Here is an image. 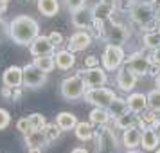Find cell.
<instances>
[{"label": "cell", "mask_w": 160, "mask_h": 153, "mask_svg": "<svg viewBox=\"0 0 160 153\" xmlns=\"http://www.w3.org/2000/svg\"><path fill=\"white\" fill-rule=\"evenodd\" d=\"M106 110H108V114H110L112 119H117L119 115H122L124 112H128V103H126L124 97H119V95H117Z\"/></svg>", "instance_id": "cell-27"}, {"label": "cell", "mask_w": 160, "mask_h": 153, "mask_svg": "<svg viewBox=\"0 0 160 153\" xmlns=\"http://www.w3.org/2000/svg\"><path fill=\"white\" fill-rule=\"evenodd\" d=\"M151 126L157 130V133H158V137H160V119H155V121L151 123Z\"/></svg>", "instance_id": "cell-42"}, {"label": "cell", "mask_w": 160, "mask_h": 153, "mask_svg": "<svg viewBox=\"0 0 160 153\" xmlns=\"http://www.w3.org/2000/svg\"><path fill=\"white\" fill-rule=\"evenodd\" d=\"M49 38H51V42L54 45H61L63 43V36H61L59 33H56V31H52L51 34H49Z\"/></svg>", "instance_id": "cell-39"}, {"label": "cell", "mask_w": 160, "mask_h": 153, "mask_svg": "<svg viewBox=\"0 0 160 153\" xmlns=\"http://www.w3.org/2000/svg\"><path fill=\"white\" fill-rule=\"evenodd\" d=\"M95 140V153H117L119 151V142H117L115 133L108 126H99V130L94 133Z\"/></svg>", "instance_id": "cell-4"}, {"label": "cell", "mask_w": 160, "mask_h": 153, "mask_svg": "<svg viewBox=\"0 0 160 153\" xmlns=\"http://www.w3.org/2000/svg\"><path fill=\"white\" fill-rule=\"evenodd\" d=\"M9 36V23L0 16V42L4 40V38H8Z\"/></svg>", "instance_id": "cell-37"}, {"label": "cell", "mask_w": 160, "mask_h": 153, "mask_svg": "<svg viewBox=\"0 0 160 153\" xmlns=\"http://www.w3.org/2000/svg\"><path fill=\"white\" fill-rule=\"evenodd\" d=\"M27 153H42V148H38V146H31V148H27Z\"/></svg>", "instance_id": "cell-43"}, {"label": "cell", "mask_w": 160, "mask_h": 153, "mask_svg": "<svg viewBox=\"0 0 160 153\" xmlns=\"http://www.w3.org/2000/svg\"><path fill=\"white\" fill-rule=\"evenodd\" d=\"M117 97V94L112 88L106 87H95V88H87V92L83 95V99L94 106H101V108H108L112 101Z\"/></svg>", "instance_id": "cell-5"}, {"label": "cell", "mask_w": 160, "mask_h": 153, "mask_svg": "<svg viewBox=\"0 0 160 153\" xmlns=\"http://www.w3.org/2000/svg\"><path fill=\"white\" fill-rule=\"evenodd\" d=\"M146 95H148V108L153 110L155 114H160V88H153Z\"/></svg>", "instance_id": "cell-30"}, {"label": "cell", "mask_w": 160, "mask_h": 153, "mask_svg": "<svg viewBox=\"0 0 160 153\" xmlns=\"http://www.w3.org/2000/svg\"><path fill=\"white\" fill-rule=\"evenodd\" d=\"M70 153H90V151H88L87 148H83V146H78V148H74Z\"/></svg>", "instance_id": "cell-41"}, {"label": "cell", "mask_w": 160, "mask_h": 153, "mask_svg": "<svg viewBox=\"0 0 160 153\" xmlns=\"http://www.w3.org/2000/svg\"><path fill=\"white\" fill-rule=\"evenodd\" d=\"M110 114L106 108H101V106H94V110L90 112V123L94 126H106L110 123Z\"/></svg>", "instance_id": "cell-24"}, {"label": "cell", "mask_w": 160, "mask_h": 153, "mask_svg": "<svg viewBox=\"0 0 160 153\" xmlns=\"http://www.w3.org/2000/svg\"><path fill=\"white\" fill-rule=\"evenodd\" d=\"M23 69V85L27 88H40L47 83V72H43L34 63L22 67Z\"/></svg>", "instance_id": "cell-8"}, {"label": "cell", "mask_w": 160, "mask_h": 153, "mask_svg": "<svg viewBox=\"0 0 160 153\" xmlns=\"http://www.w3.org/2000/svg\"><path fill=\"white\" fill-rule=\"evenodd\" d=\"M85 67H99V58L97 56H88L85 59Z\"/></svg>", "instance_id": "cell-40"}, {"label": "cell", "mask_w": 160, "mask_h": 153, "mask_svg": "<svg viewBox=\"0 0 160 153\" xmlns=\"http://www.w3.org/2000/svg\"><path fill=\"white\" fill-rule=\"evenodd\" d=\"M137 78H138L137 74L124 65V67H119V69H117L115 83L122 92H133V88L137 85Z\"/></svg>", "instance_id": "cell-10"}, {"label": "cell", "mask_w": 160, "mask_h": 153, "mask_svg": "<svg viewBox=\"0 0 160 153\" xmlns=\"http://www.w3.org/2000/svg\"><path fill=\"white\" fill-rule=\"evenodd\" d=\"M126 103H128V110L135 114H142L144 110H148V95L142 92H130Z\"/></svg>", "instance_id": "cell-18"}, {"label": "cell", "mask_w": 160, "mask_h": 153, "mask_svg": "<svg viewBox=\"0 0 160 153\" xmlns=\"http://www.w3.org/2000/svg\"><path fill=\"white\" fill-rule=\"evenodd\" d=\"M40 34V25L32 16L20 15L9 22V38L16 45H31Z\"/></svg>", "instance_id": "cell-1"}, {"label": "cell", "mask_w": 160, "mask_h": 153, "mask_svg": "<svg viewBox=\"0 0 160 153\" xmlns=\"http://www.w3.org/2000/svg\"><path fill=\"white\" fill-rule=\"evenodd\" d=\"M34 65L40 67L43 72H52L54 67H56V61H54V54H47V56H38L34 58Z\"/></svg>", "instance_id": "cell-29"}, {"label": "cell", "mask_w": 160, "mask_h": 153, "mask_svg": "<svg viewBox=\"0 0 160 153\" xmlns=\"http://www.w3.org/2000/svg\"><path fill=\"white\" fill-rule=\"evenodd\" d=\"M23 140H25L27 148H31V146L45 148V146L49 144V140H47V135H45L43 128H40V130H31L27 135H23Z\"/></svg>", "instance_id": "cell-20"}, {"label": "cell", "mask_w": 160, "mask_h": 153, "mask_svg": "<svg viewBox=\"0 0 160 153\" xmlns=\"http://www.w3.org/2000/svg\"><path fill=\"white\" fill-rule=\"evenodd\" d=\"M142 43L146 49L155 51L157 47H160V29H151V31H144V36H142Z\"/></svg>", "instance_id": "cell-28"}, {"label": "cell", "mask_w": 160, "mask_h": 153, "mask_svg": "<svg viewBox=\"0 0 160 153\" xmlns=\"http://www.w3.org/2000/svg\"><path fill=\"white\" fill-rule=\"evenodd\" d=\"M74 133H76V137L83 140V142H87V140H92L94 139V124L92 123H85V121H81V123L76 124V128H74Z\"/></svg>", "instance_id": "cell-22"}, {"label": "cell", "mask_w": 160, "mask_h": 153, "mask_svg": "<svg viewBox=\"0 0 160 153\" xmlns=\"http://www.w3.org/2000/svg\"><path fill=\"white\" fill-rule=\"evenodd\" d=\"M38 11L47 18L56 16V13L59 11V2L58 0H38Z\"/></svg>", "instance_id": "cell-25"}, {"label": "cell", "mask_w": 160, "mask_h": 153, "mask_svg": "<svg viewBox=\"0 0 160 153\" xmlns=\"http://www.w3.org/2000/svg\"><path fill=\"white\" fill-rule=\"evenodd\" d=\"M151 4H153V8H155V11H160V0H153Z\"/></svg>", "instance_id": "cell-44"}, {"label": "cell", "mask_w": 160, "mask_h": 153, "mask_svg": "<svg viewBox=\"0 0 160 153\" xmlns=\"http://www.w3.org/2000/svg\"><path fill=\"white\" fill-rule=\"evenodd\" d=\"M16 130L20 131L22 135H27V133L32 130L31 121H29V115H27V117H22V119H18V123H16Z\"/></svg>", "instance_id": "cell-33"}, {"label": "cell", "mask_w": 160, "mask_h": 153, "mask_svg": "<svg viewBox=\"0 0 160 153\" xmlns=\"http://www.w3.org/2000/svg\"><path fill=\"white\" fill-rule=\"evenodd\" d=\"M142 114H144V115L140 117V121H142V123H146V124H148V123L151 124L153 121L157 119V117H155V112H153V110H149V108H148V112H146V110H144Z\"/></svg>", "instance_id": "cell-38"}, {"label": "cell", "mask_w": 160, "mask_h": 153, "mask_svg": "<svg viewBox=\"0 0 160 153\" xmlns=\"http://www.w3.org/2000/svg\"><path fill=\"white\" fill-rule=\"evenodd\" d=\"M140 146L144 148L146 151H155V150L160 146V137H158L157 130L153 128L151 124L146 126L144 130H142V140H140Z\"/></svg>", "instance_id": "cell-17"}, {"label": "cell", "mask_w": 160, "mask_h": 153, "mask_svg": "<svg viewBox=\"0 0 160 153\" xmlns=\"http://www.w3.org/2000/svg\"><path fill=\"white\" fill-rule=\"evenodd\" d=\"M155 153H160V146H158V148H157V150H155Z\"/></svg>", "instance_id": "cell-48"}, {"label": "cell", "mask_w": 160, "mask_h": 153, "mask_svg": "<svg viewBox=\"0 0 160 153\" xmlns=\"http://www.w3.org/2000/svg\"><path fill=\"white\" fill-rule=\"evenodd\" d=\"M90 43H92V36H90V33L81 29V31H76L72 36H70V40H68V49H70L72 52H79V51L88 49Z\"/></svg>", "instance_id": "cell-15"}, {"label": "cell", "mask_w": 160, "mask_h": 153, "mask_svg": "<svg viewBox=\"0 0 160 153\" xmlns=\"http://www.w3.org/2000/svg\"><path fill=\"white\" fill-rule=\"evenodd\" d=\"M140 140H142V128H138L137 124L135 126H130L122 131V146L126 150H135L140 146Z\"/></svg>", "instance_id": "cell-16"}, {"label": "cell", "mask_w": 160, "mask_h": 153, "mask_svg": "<svg viewBox=\"0 0 160 153\" xmlns=\"http://www.w3.org/2000/svg\"><path fill=\"white\" fill-rule=\"evenodd\" d=\"M149 61H151L153 67L160 69V47H157L155 51H151V54H149Z\"/></svg>", "instance_id": "cell-36"}, {"label": "cell", "mask_w": 160, "mask_h": 153, "mask_svg": "<svg viewBox=\"0 0 160 153\" xmlns=\"http://www.w3.org/2000/svg\"><path fill=\"white\" fill-rule=\"evenodd\" d=\"M70 22L76 29H88L92 23H94V13L92 9H88L87 6L85 8H79L70 13Z\"/></svg>", "instance_id": "cell-13"}, {"label": "cell", "mask_w": 160, "mask_h": 153, "mask_svg": "<svg viewBox=\"0 0 160 153\" xmlns=\"http://www.w3.org/2000/svg\"><path fill=\"white\" fill-rule=\"evenodd\" d=\"M59 92H61V97L67 99V101H78V99H83V95L87 92V85L81 76H68L61 81L59 85Z\"/></svg>", "instance_id": "cell-3"}, {"label": "cell", "mask_w": 160, "mask_h": 153, "mask_svg": "<svg viewBox=\"0 0 160 153\" xmlns=\"http://www.w3.org/2000/svg\"><path fill=\"white\" fill-rule=\"evenodd\" d=\"M155 83H157V87L160 88V70L157 72V78H155Z\"/></svg>", "instance_id": "cell-45"}, {"label": "cell", "mask_w": 160, "mask_h": 153, "mask_svg": "<svg viewBox=\"0 0 160 153\" xmlns=\"http://www.w3.org/2000/svg\"><path fill=\"white\" fill-rule=\"evenodd\" d=\"M126 67H128L130 70H133L137 76H148L153 65H151V61H149V56H146L142 52H135V54L128 56Z\"/></svg>", "instance_id": "cell-9"}, {"label": "cell", "mask_w": 160, "mask_h": 153, "mask_svg": "<svg viewBox=\"0 0 160 153\" xmlns=\"http://www.w3.org/2000/svg\"><path fill=\"white\" fill-rule=\"evenodd\" d=\"M78 76L83 78L87 88L104 87L108 83V76H106V69L104 67H85V70H79Z\"/></svg>", "instance_id": "cell-7"}, {"label": "cell", "mask_w": 160, "mask_h": 153, "mask_svg": "<svg viewBox=\"0 0 160 153\" xmlns=\"http://www.w3.org/2000/svg\"><path fill=\"white\" fill-rule=\"evenodd\" d=\"M65 2V8L72 13V11H76V9L79 8H85L87 6V0H63Z\"/></svg>", "instance_id": "cell-34"}, {"label": "cell", "mask_w": 160, "mask_h": 153, "mask_svg": "<svg viewBox=\"0 0 160 153\" xmlns=\"http://www.w3.org/2000/svg\"><path fill=\"white\" fill-rule=\"evenodd\" d=\"M45 135H47V140H49V144H51L52 140H58L59 135H61V128H59L58 124H45Z\"/></svg>", "instance_id": "cell-31"}, {"label": "cell", "mask_w": 160, "mask_h": 153, "mask_svg": "<svg viewBox=\"0 0 160 153\" xmlns=\"http://www.w3.org/2000/svg\"><path fill=\"white\" fill-rule=\"evenodd\" d=\"M29 121H31L32 130L45 128V124H47V119H45V115H42V114H31V115H29Z\"/></svg>", "instance_id": "cell-32"}, {"label": "cell", "mask_w": 160, "mask_h": 153, "mask_svg": "<svg viewBox=\"0 0 160 153\" xmlns=\"http://www.w3.org/2000/svg\"><path fill=\"white\" fill-rule=\"evenodd\" d=\"M138 119L140 117L135 114V112H124L122 115H119L115 119V126L117 128H121V130H126V128H130V126H135V124H138Z\"/></svg>", "instance_id": "cell-26"}, {"label": "cell", "mask_w": 160, "mask_h": 153, "mask_svg": "<svg viewBox=\"0 0 160 153\" xmlns=\"http://www.w3.org/2000/svg\"><path fill=\"white\" fill-rule=\"evenodd\" d=\"M124 61H126V54H124L122 47L110 45V43L104 47V52H102V56H101V63L108 72H113L119 67H122Z\"/></svg>", "instance_id": "cell-6"}, {"label": "cell", "mask_w": 160, "mask_h": 153, "mask_svg": "<svg viewBox=\"0 0 160 153\" xmlns=\"http://www.w3.org/2000/svg\"><path fill=\"white\" fill-rule=\"evenodd\" d=\"M54 47L56 45L51 42V38L49 36H43V34H38L34 40H32V43L29 45V51L31 54L38 58V56H47V54H52L54 52Z\"/></svg>", "instance_id": "cell-12"}, {"label": "cell", "mask_w": 160, "mask_h": 153, "mask_svg": "<svg viewBox=\"0 0 160 153\" xmlns=\"http://www.w3.org/2000/svg\"><path fill=\"white\" fill-rule=\"evenodd\" d=\"M124 153H142V151H138L137 148H135V150H126Z\"/></svg>", "instance_id": "cell-46"}, {"label": "cell", "mask_w": 160, "mask_h": 153, "mask_svg": "<svg viewBox=\"0 0 160 153\" xmlns=\"http://www.w3.org/2000/svg\"><path fill=\"white\" fill-rule=\"evenodd\" d=\"M11 123V115L6 108H0V130H6Z\"/></svg>", "instance_id": "cell-35"}, {"label": "cell", "mask_w": 160, "mask_h": 153, "mask_svg": "<svg viewBox=\"0 0 160 153\" xmlns=\"http://www.w3.org/2000/svg\"><path fill=\"white\" fill-rule=\"evenodd\" d=\"M130 16L142 31H151L153 27H158L157 23V11L151 2H142L137 0L130 6Z\"/></svg>", "instance_id": "cell-2"}, {"label": "cell", "mask_w": 160, "mask_h": 153, "mask_svg": "<svg viewBox=\"0 0 160 153\" xmlns=\"http://www.w3.org/2000/svg\"><path fill=\"white\" fill-rule=\"evenodd\" d=\"M113 9H115V8H112V6H108V4H106V2L99 0L94 8H92V13H94L95 20H102V22H106V20H110V18H112V15H113Z\"/></svg>", "instance_id": "cell-23"}, {"label": "cell", "mask_w": 160, "mask_h": 153, "mask_svg": "<svg viewBox=\"0 0 160 153\" xmlns=\"http://www.w3.org/2000/svg\"><path fill=\"white\" fill-rule=\"evenodd\" d=\"M78 123H79V121H78V117L74 115L72 112H59L58 115H56V124L61 128V131L74 130Z\"/></svg>", "instance_id": "cell-21"}, {"label": "cell", "mask_w": 160, "mask_h": 153, "mask_svg": "<svg viewBox=\"0 0 160 153\" xmlns=\"http://www.w3.org/2000/svg\"><path fill=\"white\" fill-rule=\"evenodd\" d=\"M54 61H56V67L59 70H70L76 63V56L70 49H61L54 54Z\"/></svg>", "instance_id": "cell-19"}, {"label": "cell", "mask_w": 160, "mask_h": 153, "mask_svg": "<svg viewBox=\"0 0 160 153\" xmlns=\"http://www.w3.org/2000/svg\"><path fill=\"white\" fill-rule=\"evenodd\" d=\"M2 83L4 87L9 88H18L23 85V69L18 65H11L8 67L4 74H2Z\"/></svg>", "instance_id": "cell-14"}, {"label": "cell", "mask_w": 160, "mask_h": 153, "mask_svg": "<svg viewBox=\"0 0 160 153\" xmlns=\"http://www.w3.org/2000/svg\"><path fill=\"white\" fill-rule=\"evenodd\" d=\"M106 43L110 45H119V47H122L126 42H128V38H130V33H128V27L122 25V23H112L110 25V29L106 31Z\"/></svg>", "instance_id": "cell-11"}, {"label": "cell", "mask_w": 160, "mask_h": 153, "mask_svg": "<svg viewBox=\"0 0 160 153\" xmlns=\"http://www.w3.org/2000/svg\"><path fill=\"white\" fill-rule=\"evenodd\" d=\"M157 23H158V29H160V11H157Z\"/></svg>", "instance_id": "cell-47"}]
</instances>
